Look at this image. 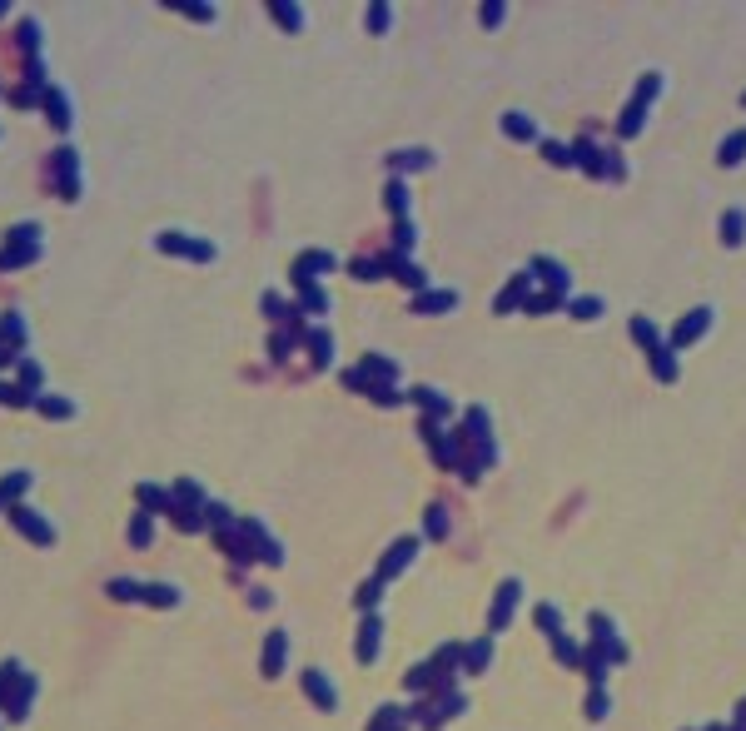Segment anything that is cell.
Instances as JSON below:
<instances>
[{
	"label": "cell",
	"mask_w": 746,
	"mask_h": 731,
	"mask_svg": "<svg viewBox=\"0 0 746 731\" xmlns=\"http://www.w3.org/2000/svg\"><path fill=\"white\" fill-rule=\"evenodd\" d=\"M304 687L314 692V702H319V706H333V692H328V682L319 677V671H309V677H304Z\"/></svg>",
	"instance_id": "cell-6"
},
{
	"label": "cell",
	"mask_w": 746,
	"mask_h": 731,
	"mask_svg": "<svg viewBox=\"0 0 746 731\" xmlns=\"http://www.w3.org/2000/svg\"><path fill=\"white\" fill-rule=\"evenodd\" d=\"M50 120H60V130H65V105H60V90H50Z\"/></svg>",
	"instance_id": "cell-17"
},
{
	"label": "cell",
	"mask_w": 746,
	"mask_h": 731,
	"mask_svg": "<svg viewBox=\"0 0 746 731\" xmlns=\"http://www.w3.org/2000/svg\"><path fill=\"white\" fill-rule=\"evenodd\" d=\"M373 652H378V622H373V617H368V622H364V642H359V657L368 662Z\"/></svg>",
	"instance_id": "cell-9"
},
{
	"label": "cell",
	"mask_w": 746,
	"mask_h": 731,
	"mask_svg": "<svg viewBox=\"0 0 746 731\" xmlns=\"http://www.w3.org/2000/svg\"><path fill=\"white\" fill-rule=\"evenodd\" d=\"M502 20V6H483V25H498Z\"/></svg>",
	"instance_id": "cell-19"
},
{
	"label": "cell",
	"mask_w": 746,
	"mask_h": 731,
	"mask_svg": "<svg viewBox=\"0 0 746 731\" xmlns=\"http://www.w3.org/2000/svg\"><path fill=\"white\" fill-rule=\"evenodd\" d=\"M383 25H388V6H373L368 11V30H383Z\"/></svg>",
	"instance_id": "cell-18"
},
{
	"label": "cell",
	"mask_w": 746,
	"mask_h": 731,
	"mask_svg": "<svg viewBox=\"0 0 746 731\" xmlns=\"http://www.w3.org/2000/svg\"><path fill=\"white\" fill-rule=\"evenodd\" d=\"M274 15H279V25H294V30L304 25V20H299V11H289V6H274Z\"/></svg>",
	"instance_id": "cell-15"
},
{
	"label": "cell",
	"mask_w": 746,
	"mask_h": 731,
	"mask_svg": "<svg viewBox=\"0 0 746 731\" xmlns=\"http://www.w3.org/2000/svg\"><path fill=\"white\" fill-rule=\"evenodd\" d=\"M741 154H746V135H736V140L721 145V164H731V159H741Z\"/></svg>",
	"instance_id": "cell-13"
},
{
	"label": "cell",
	"mask_w": 746,
	"mask_h": 731,
	"mask_svg": "<svg viewBox=\"0 0 746 731\" xmlns=\"http://www.w3.org/2000/svg\"><path fill=\"white\" fill-rule=\"evenodd\" d=\"M15 523H20V528H25V532H30V537H35V542H50V532H45V523H40V518H30V513H25V508H20V513H15Z\"/></svg>",
	"instance_id": "cell-10"
},
{
	"label": "cell",
	"mask_w": 746,
	"mask_h": 731,
	"mask_svg": "<svg viewBox=\"0 0 746 731\" xmlns=\"http://www.w3.org/2000/svg\"><path fill=\"white\" fill-rule=\"evenodd\" d=\"M364 368H368V373H373V378H393V363H388V358H368V363H364Z\"/></svg>",
	"instance_id": "cell-14"
},
{
	"label": "cell",
	"mask_w": 746,
	"mask_h": 731,
	"mask_svg": "<svg viewBox=\"0 0 746 731\" xmlns=\"http://www.w3.org/2000/svg\"><path fill=\"white\" fill-rule=\"evenodd\" d=\"M279 662H284V632H274V637H269V657H264V671H279Z\"/></svg>",
	"instance_id": "cell-11"
},
{
	"label": "cell",
	"mask_w": 746,
	"mask_h": 731,
	"mask_svg": "<svg viewBox=\"0 0 746 731\" xmlns=\"http://www.w3.org/2000/svg\"><path fill=\"white\" fill-rule=\"evenodd\" d=\"M159 249H180V254H189V259H214L209 244H194V239H180V234H159Z\"/></svg>",
	"instance_id": "cell-1"
},
{
	"label": "cell",
	"mask_w": 746,
	"mask_h": 731,
	"mask_svg": "<svg viewBox=\"0 0 746 731\" xmlns=\"http://www.w3.org/2000/svg\"><path fill=\"white\" fill-rule=\"evenodd\" d=\"M20 398H25L20 388H0V403H20Z\"/></svg>",
	"instance_id": "cell-20"
},
{
	"label": "cell",
	"mask_w": 746,
	"mask_h": 731,
	"mask_svg": "<svg viewBox=\"0 0 746 731\" xmlns=\"http://www.w3.org/2000/svg\"><path fill=\"white\" fill-rule=\"evenodd\" d=\"M502 130H507L512 140H538V125H533L528 115H507V120H502Z\"/></svg>",
	"instance_id": "cell-3"
},
{
	"label": "cell",
	"mask_w": 746,
	"mask_h": 731,
	"mask_svg": "<svg viewBox=\"0 0 746 731\" xmlns=\"http://www.w3.org/2000/svg\"><path fill=\"white\" fill-rule=\"evenodd\" d=\"M448 304H453V294H448V289H433L428 299H413V309H418V314H433V309H448Z\"/></svg>",
	"instance_id": "cell-7"
},
{
	"label": "cell",
	"mask_w": 746,
	"mask_h": 731,
	"mask_svg": "<svg viewBox=\"0 0 746 731\" xmlns=\"http://www.w3.org/2000/svg\"><path fill=\"white\" fill-rule=\"evenodd\" d=\"M512 597H518V587L507 582V587H502V597H498V612H493V627H502V622H507V607H512Z\"/></svg>",
	"instance_id": "cell-12"
},
{
	"label": "cell",
	"mask_w": 746,
	"mask_h": 731,
	"mask_svg": "<svg viewBox=\"0 0 746 731\" xmlns=\"http://www.w3.org/2000/svg\"><path fill=\"white\" fill-rule=\"evenodd\" d=\"M45 413H50V418H70V403H65V398H45Z\"/></svg>",
	"instance_id": "cell-16"
},
{
	"label": "cell",
	"mask_w": 746,
	"mask_h": 731,
	"mask_svg": "<svg viewBox=\"0 0 746 731\" xmlns=\"http://www.w3.org/2000/svg\"><path fill=\"white\" fill-rule=\"evenodd\" d=\"M707 318H712L707 309H697V314H686V318H681V328H677V344H692V339H697V333L707 328Z\"/></svg>",
	"instance_id": "cell-2"
},
{
	"label": "cell",
	"mask_w": 746,
	"mask_h": 731,
	"mask_svg": "<svg viewBox=\"0 0 746 731\" xmlns=\"http://www.w3.org/2000/svg\"><path fill=\"white\" fill-rule=\"evenodd\" d=\"M418 164H433L428 149H404V154H393V170H418Z\"/></svg>",
	"instance_id": "cell-5"
},
{
	"label": "cell",
	"mask_w": 746,
	"mask_h": 731,
	"mask_svg": "<svg viewBox=\"0 0 746 731\" xmlns=\"http://www.w3.org/2000/svg\"><path fill=\"white\" fill-rule=\"evenodd\" d=\"M408 557H413V542H404V547H393V552H388V562H383V577H393V572H398V568H404V562H408Z\"/></svg>",
	"instance_id": "cell-8"
},
{
	"label": "cell",
	"mask_w": 746,
	"mask_h": 731,
	"mask_svg": "<svg viewBox=\"0 0 746 731\" xmlns=\"http://www.w3.org/2000/svg\"><path fill=\"white\" fill-rule=\"evenodd\" d=\"M721 239H726V244H741V239H746V219H741V209H731V214H726Z\"/></svg>",
	"instance_id": "cell-4"
}]
</instances>
